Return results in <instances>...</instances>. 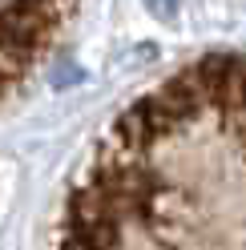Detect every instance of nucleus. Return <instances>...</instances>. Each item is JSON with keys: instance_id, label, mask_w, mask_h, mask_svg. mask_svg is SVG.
<instances>
[{"instance_id": "nucleus-1", "label": "nucleus", "mask_w": 246, "mask_h": 250, "mask_svg": "<svg viewBox=\"0 0 246 250\" xmlns=\"http://www.w3.org/2000/svg\"><path fill=\"white\" fill-rule=\"evenodd\" d=\"M57 250H246V57L133 97L69 186Z\"/></svg>"}, {"instance_id": "nucleus-3", "label": "nucleus", "mask_w": 246, "mask_h": 250, "mask_svg": "<svg viewBox=\"0 0 246 250\" xmlns=\"http://www.w3.org/2000/svg\"><path fill=\"white\" fill-rule=\"evenodd\" d=\"M145 4H149L153 12H158V17H170V12L178 8V0H145Z\"/></svg>"}, {"instance_id": "nucleus-2", "label": "nucleus", "mask_w": 246, "mask_h": 250, "mask_svg": "<svg viewBox=\"0 0 246 250\" xmlns=\"http://www.w3.org/2000/svg\"><path fill=\"white\" fill-rule=\"evenodd\" d=\"M73 12L77 0H0V101L53 61Z\"/></svg>"}]
</instances>
